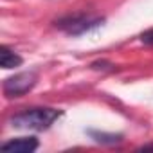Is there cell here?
<instances>
[{"instance_id": "277c9868", "label": "cell", "mask_w": 153, "mask_h": 153, "mask_svg": "<svg viewBox=\"0 0 153 153\" xmlns=\"http://www.w3.org/2000/svg\"><path fill=\"white\" fill-rule=\"evenodd\" d=\"M36 148H38V140L34 137L13 139V140L2 144V151H7V153H31Z\"/></svg>"}, {"instance_id": "8992f818", "label": "cell", "mask_w": 153, "mask_h": 153, "mask_svg": "<svg viewBox=\"0 0 153 153\" xmlns=\"http://www.w3.org/2000/svg\"><path fill=\"white\" fill-rule=\"evenodd\" d=\"M140 40H142V43L153 45V31H148V33H144V34L140 36Z\"/></svg>"}, {"instance_id": "3957f363", "label": "cell", "mask_w": 153, "mask_h": 153, "mask_svg": "<svg viewBox=\"0 0 153 153\" xmlns=\"http://www.w3.org/2000/svg\"><path fill=\"white\" fill-rule=\"evenodd\" d=\"M36 79L38 78H36L34 72L15 74L4 81V94L7 97H20V96L27 94L29 90H33V87L36 85Z\"/></svg>"}, {"instance_id": "6da1fadb", "label": "cell", "mask_w": 153, "mask_h": 153, "mask_svg": "<svg viewBox=\"0 0 153 153\" xmlns=\"http://www.w3.org/2000/svg\"><path fill=\"white\" fill-rule=\"evenodd\" d=\"M59 115H61V110H56V108H29L22 114H16L11 119V124L22 130L40 131V130H47Z\"/></svg>"}, {"instance_id": "7a4b0ae2", "label": "cell", "mask_w": 153, "mask_h": 153, "mask_svg": "<svg viewBox=\"0 0 153 153\" xmlns=\"http://www.w3.org/2000/svg\"><path fill=\"white\" fill-rule=\"evenodd\" d=\"M103 24V18L99 16H90V15H74V16H67L63 20L58 22V27L63 29L68 34H83L97 25Z\"/></svg>"}, {"instance_id": "52a82bcc", "label": "cell", "mask_w": 153, "mask_h": 153, "mask_svg": "<svg viewBox=\"0 0 153 153\" xmlns=\"http://www.w3.org/2000/svg\"><path fill=\"white\" fill-rule=\"evenodd\" d=\"M148 149H153V146H144L142 148V151H148Z\"/></svg>"}, {"instance_id": "5b68a950", "label": "cell", "mask_w": 153, "mask_h": 153, "mask_svg": "<svg viewBox=\"0 0 153 153\" xmlns=\"http://www.w3.org/2000/svg\"><path fill=\"white\" fill-rule=\"evenodd\" d=\"M0 65L4 68H15V67L22 65V58L16 52H13L11 49L2 47V52H0Z\"/></svg>"}]
</instances>
